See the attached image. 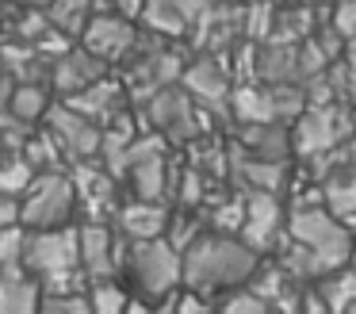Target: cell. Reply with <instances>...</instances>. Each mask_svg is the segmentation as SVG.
Instances as JSON below:
<instances>
[{"instance_id": "2e32d148", "label": "cell", "mask_w": 356, "mask_h": 314, "mask_svg": "<svg viewBox=\"0 0 356 314\" xmlns=\"http://www.w3.org/2000/svg\"><path fill=\"white\" fill-rule=\"evenodd\" d=\"M203 8H207V0H146L142 15L161 35H184L192 27V19L203 15Z\"/></svg>"}, {"instance_id": "e0dca14e", "label": "cell", "mask_w": 356, "mask_h": 314, "mask_svg": "<svg viewBox=\"0 0 356 314\" xmlns=\"http://www.w3.org/2000/svg\"><path fill=\"white\" fill-rule=\"evenodd\" d=\"M119 100H123V88H119L115 81H108V77H100V81H92L88 88L73 92V96H65V104L73 107V111L88 115L92 123H115L119 119Z\"/></svg>"}, {"instance_id": "d6a6232c", "label": "cell", "mask_w": 356, "mask_h": 314, "mask_svg": "<svg viewBox=\"0 0 356 314\" xmlns=\"http://www.w3.org/2000/svg\"><path fill=\"white\" fill-rule=\"evenodd\" d=\"M12 4H19V8H47L50 0H12Z\"/></svg>"}, {"instance_id": "e575fe53", "label": "cell", "mask_w": 356, "mask_h": 314, "mask_svg": "<svg viewBox=\"0 0 356 314\" xmlns=\"http://www.w3.org/2000/svg\"><path fill=\"white\" fill-rule=\"evenodd\" d=\"M291 4H314V0H291Z\"/></svg>"}, {"instance_id": "ac0fdd59", "label": "cell", "mask_w": 356, "mask_h": 314, "mask_svg": "<svg viewBox=\"0 0 356 314\" xmlns=\"http://www.w3.org/2000/svg\"><path fill=\"white\" fill-rule=\"evenodd\" d=\"M39 280L27 272L24 265H12V268H0V311L8 314H24L39 306Z\"/></svg>"}, {"instance_id": "603a6c76", "label": "cell", "mask_w": 356, "mask_h": 314, "mask_svg": "<svg viewBox=\"0 0 356 314\" xmlns=\"http://www.w3.org/2000/svg\"><path fill=\"white\" fill-rule=\"evenodd\" d=\"M50 111V96H47V88L42 84H16L12 88V96H8V115L12 119H19V123H35V119H42V115Z\"/></svg>"}, {"instance_id": "d4e9b609", "label": "cell", "mask_w": 356, "mask_h": 314, "mask_svg": "<svg viewBox=\"0 0 356 314\" xmlns=\"http://www.w3.org/2000/svg\"><path fill=\"white\" fill-rule=\"evenodd\" d=\"M234 100V115L241 123H272L276 111H272V92H257V88H230Z\"/></svg>"}, {"instance_id": "f546056e", "label": "cell", "mask_w": 356, "mask_h": 314, "mask_svg": "<svg viewBox=\"0 0 356 314\" xmlns=\"http://www.w3.org/2000/svg\"><path fill=\"white\" fill-rule=\"evenodd\" d=\"M330 27L337 31L345 42H356V0H337V4H333Z\"/></svg>"}, {"instance_id": "4fadbf2b", "label": "cell", "mask_w": 356, "mask_h": 314, "mask_svg": "<svg viewBox=\"0 0 356 314\" xmlns=\"http://www.w3.org/2000/svg\"><path fill=\"white\" fill-rule=\"evenodd\" d=\"M104 69H108V65H104L100 58H92L85 46H77V50L70 46L65 54H58V61H54V69H50V77H54V88L62 92V96H73V92L88 88L92 81H100Z\"/></svg>"}, {"instance_id": "7a4b0ae2", "label": "cell", "mask_w": 356, "mask_h": 314, "mask_svg": "<svg viewBox=\"0 0 356 314\" xmlns=\"http://www.w3.org/2000/svg\"><path fill=\"white\" fill-rule=\"evenodd\" d=\"M119 272L134 283V291L161 303L172 288H180V249L169 237H142V242L119 245Z\"/></svg>"}, {"instance_id": "277c9868", "label": "cell", "mask_w": 356, "mask_h": 314, "mask_svg": "<svg viewBox=\"0 0 356 314\" xmlns=\"http://www.w3.org/2000/svg\"><path fill=\"white\" fill-rule=\"evenodd\" d=\"M77 211V191H73V176L62 168H39L19 191V222L27 230L42 226H65Z\"/></svg>"}, {"instance_id": "52a82bcc", "label": "cell", "mask_w": 356, "mask_h": 314, "mask_svg": "<svg viewBox=\"0 0 356 314\" xmlns=\"http://www.w3.org/2000/svg\"><path fill=\"white\" fill-rule=\"evenodd\" d=\"M287 214H284V203L276 199V191H261V188H249L245 196V211H241V226H238V237L245 245H253L257 253L272 249L280 242V230H284Z\"/></svg>"}, {"instance_id": "cb8c5ba5", "label": "cell", "mask_w": 356, "mask_h": 314, "mask_svg": "<svg viewBox=\"0 0 356 314\" xmlns=\"http://www.w3.org/2000/svg\"><path fill=\"white\" fill-rule=\"evenodd\" d=\"M127 299L131 291L123 288L119 276H100V280H88V306L96 314H115V311H127Z\"/></svg>"}, {"instance_id": "1f68e13d", "label": "cell", "mask_w": 356, "mask_h": 314, "mask_svg": "<svg viewBox=\"0 0 356 314\" xmlns=\"http://www.w3.org/2000/svg\"><path fill=\"white\" fill-rule=\"evenodd\" d=\"M104 4H108L111 12H119V15H127V19H134V15H142V4H146V0H104Z\"/></svg>"}, {"instance_id": "6da1fadb", "label": "cell", "mask_w": 356, "mask_h": 314, "mask_svg": "<svg viewBox=\"0 0 356 314\" xmlns=\"http://www.w3.org/2000/svg\"><path fill=\"white\" fill-rule=\"evenodd\" d=\"M261 265V253L245 245L238 234H222V230H203L184 253H180V283L203 291L207 299L222 295V291L238 288L253 276Z\"/></svg>"}, {"instance_id": "44dd1931", "label": "cell", "mask_w": 356, "mask_h": 314, "mask_svg": "<svg viewBox=\"0 0 356 314\" xmlns=\"http://www.w3.org/2000/svg\"><path fill=\"white\" fill-rule=\"evenodd\" d=\"M96 15V0H50L47 4V19L50 27H58L62 35H77L85 31V23Z\"/></svg>"}, {"instance_id": "d6986e66", "label": "cell", "mask_w": 356, "mask_h": 314, "mask_svg": "<svg viewBox=\"0 0 356 314\" xmlns=\"http://www.w3.org/2000/svg\"><path fill=\"white\" fill-rule=\"evenodd\" d=\"M241 146H245L253 157L284 161L287 150H291V134L280 127V119H272V123H245V130H241Z\"/></svg>"}, {"instance_id": "484cf974", "label": "cell", "mask_w": 356, "mask_h": 314, "mask_svg": "<svg viewBox=\"0 0 356 314\" xmlns=\"http://www.w3.org/2000/svg\"><path fill=\"white\" fill-rule=\"evenodd\" d=\"M31 176H35V165L27 161L24 150H4V146H0V191L19 196Z\"/></svg>"}, {"instance_id": "30bf717a", "label": "cell", "mask_w": 356, "mask_h": 314, "mask_svg": "<svg viewBox=\"0 0 356 314\" xmlns=\"http://www.w3.org/2000/svg\"><path fill=\"white\" fill-rule=\"evenodd\" d=\"M341 134H345V115L337 107H307V111H299V127H295L291 146L310 157V153L333 150Z\"/></svg>"}, {"instance_id": "9c48e42d", "label": "cell", "mask_w": 356, "mask_h": 314, "mask_svg": "<svg viewBox=\"0 0 356 314\" xmlns=\"http://www.w3.org/2000/svg\"><path fill=\"white\" fill-rule=\"evenodd\" d=\"M77 234H81V268H85L88 280L119 276V230L104 226V219H92Z\"/></svg>"}, {"instance_id": "7c38bea8", "label": "cell", "mask_w": 356, "mask_h": 314, "mask_svg": "<svg viewBox=\"0 0 356 314\" xmlns=\"http://www.w3.org/2000/svg\"><path fill=\"white\" fill-rule=\"evenodd\" d=\"M192 115H195V107H192V100H188L184 92H177V88H157V92H149L146 119L154 123L157 130H169V134L192 138V134H195Z\"/></svg>"}, {"instance_id": "4dcf8cb0", "label": "cell", "mask_w": 356, "mask_h": 314, "mask_svg": "<svg viewBox=\"0 0 356 314\" xmlns=\"http://www.w3.org/2000/svg\"><path fill=\"white\" fill-rule=\"evenodd\" d=\"M19 222V196L12 191H0V230L4 226H16Z\"/></svg>"}, {"instance_id": "83f0119b", "label": "cell", "mask_w": 356, "mask_h": 314, "mask_svg": "<svg viewBox=\"0 0 356 314\" xmlns=\"http://www.w3.org/2000/svg\"><path fill=\"white\" fill-rule=\"evenodd\" d=\"M24 222L16 226H4L0 230V268H12V265H24Z\"/></svg>"}, {"instance_id": "9a60e30c", "label": "cell", "mask_w": 356, "mask_h": 314, "mask_svg": "<svg viewBox=\"0 0 356 314\" xmlns=\"http://www.w3.org/2000/svg\"><path fill=\"white\" fill-rule=\"evenodd\" d=\"M73 191H77V207H88V219H104V211H115V173H104L92 165L73 168Z\"/></svg>"}, {"instance_id": "836d02e7", "label": "cell", "mask_w": 356, "mask_h": 314, "mask_svg": "<svg viewBox=\"0 0 356 314\" xmlns=\"http://www.w3.org/2000/svg\"><path fill=\"white\" fill-rule=\"evenodd\" d=\"M348 265L356 268V230H353V245H348Z\"/></svg>"}, {"instance_id": "ffe728a7", "label": "cell", "mask_w": 356, "mask_h": 314, "mask_svg": "<svg viewBox=\"0 0 356 314\" xmlns=\"http://www.w3.org/2000/svg\"><path fill=\"white\" fill-rule=\"evenodd\" d=\"M318 295H322L325 311H353L356 306V268L341 265L333 272L318 276Z\"/></svg>"}, {"instance_id": "f1b7e54d", "label": "cell", "mask_w": 356, "mask_h": 314, "mask_svg": "<svg viewBox=\"0 0 356 314\" xmlns=\"http://www.w3.org/2000/svg\"><path fill=\"white\" fill-rule=\"evenodd\" d=\"M42 311H54V314H88V291H70V295H39Z\"/></svg>"}, {"instance_id": "8992f818", "label": "cell", "mask_w": 356, "mask_h": 314, "mask_svg": "<svg viewBox=\"0 0 356 314\" xmlns=\"http://www.w3.org/2000/svg\"><path fill=\"white\" fill-rule=\"evenodd\" d=\"M81 46H85L92 58H100L104 65H111V61H123L127 54L138 46V31H134V23L119 12H96L92 19L85 23V31H81Z\"/></svg>"}, {"instance_id": "4316f807", "label": "cell", "mask_w": 356, "mask_h": 314, "mask_svg": "<svg viewBox=\"0 0 356 314\" xmlns=\"http://www.w3.org/2000/svg\"><path fill=\"white\" fill-rule=\"evenodd\" d=\"M24 153H27V161L35 165V173L39 168H62V150H58V142H54V134H39V138H31V142L24 146Z\"/></svg>"}, {"instance_id": "5b68a950", "label": "cell", "mask_w": 356, "mask_h": 314, "mask_svg": "<svg viewBox=\"0 0 356 314\" xmlns=\"http://www.w3.org/2000/svg\"><path fill=\"white\" fill-rule=\"evenodd\" d=\"M81 265V234L65 222V226H42V230H27L24 237V268L42 280L50 272L62 268H77Z\"/></svg>"}, {"instance_id": "5bb4252c", "label": "cell", "mask_w": 356, "mask_h": 314, "mask_svg": "<svg viewBox=\"0 0 356 314\" xmlns=\"http://www.w3.org/2000/svg\"><path fill=\"white\" fill-rule=\"evenodd\" d=\"M180 81H184L188 96H195L200 104H222L230 100V69L215 58H200L188 69H180Z\"/></svg>"}, {"instance_id": "ba28073f", "label": "cell", "mask_w": 356, "mask_h": 314, "mask_svg": "<svg viewBox=\"0 0 356 314\" xmlns=\"http://www.w3.org/2000/svg\"><path fill=\"white\" fill-rule=\"evenodd\" d=\"M42 119H47L50 134H54V142H58V150L70 153L73 161H85L88 153H100V138H104L100 123H92L88 115H81V111H73L70 104L50 107Z\"/></svg>"}, {"instance_id": "7402d4cb", "label": "cell", "mask_w": 356, "mask_h": 314, "mask_svg": "<svg viewBox=\"0 0 356 314\" xmlns=\"http://www.w3.org/2000/svg\"><path fill=\"white\" fill-rule=\"evenodd\" d=\"M322 203L330 214H337L341 222L356 226V176H333L322 184Z\"/></svg>"}, {"instance_id": "3957f363", "label": "cell", "mask_w": 356, "mask_h": 314, "mask_svg": "<svg viewBox=\"0 0 356 314\" xmlns=\"http://www.w3.org/2000/svg\"><path fill=\"white\" fill-rule=\"evenodd\" d=\"M287 237L299 242L302 249L314 257L318 272H333V268L348 265V245H353V226L341 222L337 214L325 211V203L314 207H291L284 222Z\"/></svg>"}, {"instance_id": "8fae6325", "label": "cell", "mask_w": 356, "mask_h": 314, "mask_svg": "<svg viewBox=\"0 0 356 314\" xmlns=\"http://www.w3.org/2000/svg\"><path fill=\"white\" fill-rule=\"evenodd\" d=\"M165 226H169V207H165V199H131V203L115 207V230L127 242L161 237Z\"/></svg>"}]
</instances>
